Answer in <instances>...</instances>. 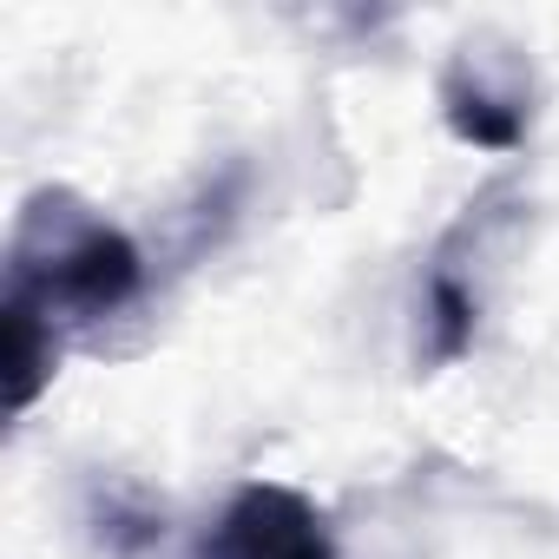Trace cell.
<instances>
[{"label": "cell", "mask_w": 559, "mask_h": 559, "mask_svg": "<svg viewBox=\"0 0 559 559\" xmlns=\"http://www.w3.org/2000/svg\"><path fill=\"white\" fill-rule=\"evenodd\" d=\"M428 330H435V343H428L435 362H454L474 343V297L454 284V276H435V290H428Z\"/></svg>", "instance_id": "5"}, {"label": "cell", "mask_w": 559, "mask_h": 559, "mask_svg": "<svg viewBox=\"0 0 559 559\" xmlns=\"http://www.w3.org/2000/svg\"><path fill=\"white\" fill-rule=\"evenodd\" d=\"M191 559H336L330 520L284 480H250L230 493Z\"/></svg>", "instance_id": "2"}, {"label": "cell", "mask_w": 559, "mask_h": 559, "mask_svg": "<svg viewBox=\"0 0 559 559\" xmlns=\"http://www.w3.org/2000/svg\"><path fill=\"white\" fill-rule=\"evenodd\" d=\"M441 106H448V126L467 139V145H487V152H507V145H520V132H526V93L520 86H493L487 80V60L467 47L461 60H454V73L441 80Z\"/></svg>", "instance_id": "3"}, {"label": "cell", "mask_w": 559, "mask_h": 559, "mask_svg": "<svg viewBox=\"0 0 559 559\" xmlns=\"http://www.w3.org/2000/svg\"><path fill=\"white\" fill-rule=\"evenodd\" d=\"M139 290V250L119 224H106L73 191H40L21 211L8 250V304L34 310L40 323H93L132 304Z\"/></svg>", "instance_id": "1"}, {"label": "cell", "mask_w": 559, "mask_h": 559, "mask_svg": "<svg viewBox=\"0 0 559 559\" xmlns=\"http://www.w3.org/2000/svg\"><path fill=\"white\" fill-rule=\"evenodd\" d=\"M0 323H8V402L14 415L34 408V395L53 382V362H60V330L40 323L34 310H0Z\"/></svg>", "instance_id": "4"}]
</instances>
